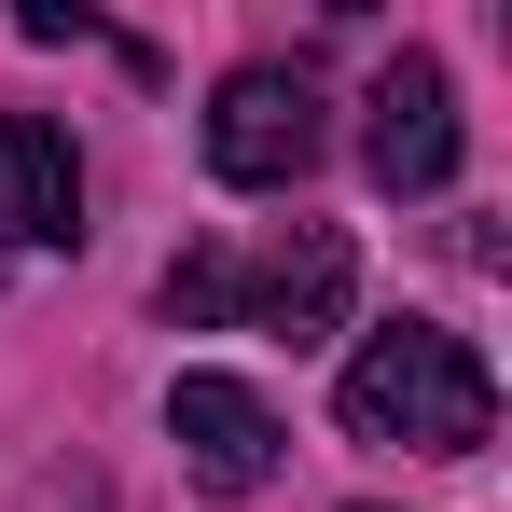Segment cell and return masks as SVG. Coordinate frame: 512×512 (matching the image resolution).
<instances>
[{
    "label": "cell",
    "mask_w": 512,
    "mask_h": 512,
    "mask_svg": "<svg viewBox=\"0 0 512 512\" xmlns=\"http://www.w3.org/2000/svg\"><path fill=\"white\" fill-rule=\"evenodd\" d=\"M360 167L374 194H443L457 180V84H443V56H388L374 97H360Z\"/></svg>",
    "instance_id": "3"
},
{
    "label": "cell",
    "mask_w": 512,
    "mask_h": 512,
    "mask_svg": "<svg viewBox=\"0 0 512 512\" xmlns=\"http://www.w3.org/2000/svg\"><path fill=\"white\" fill-rule=\"evenodd\" d=\"M84 236V153L42 111H0V250H70Z\"/></svg>",
    "instance_id": "6"
},
{
    "label": "cell",
    "mask_w": 512,
    "mask_h": 512,
    "mask_svg": "<svg viewBox=\"0 0 512 512\" xmlns=\"http://www.w3.org/2000/svg\"><path fill=\"white\" fill-rule=\"evenodd\" d=\"M208 167L236 180V194H291V180L319 167V84L277 70V56L222 70V97H208Z\"/></svg>",
    "instance_id": "2"
},
{
    "label": "cell",
    "mask_w": 512,
    "mask_h": 512,
    "mask_svg": "<svg viewBox=\"0 0 512 512\" xmlns=\"http://www.w3.org/2000/svg\"><path fill=\"white\" fill-rule=\"evenodd\" d=\"M346 277H360V263H346V236H333V222H291V236H277V250H263L250 277H222V319L319 346V333L346 319Z\"/></svg>",
    "instance_id": "5"
},
{
    "label": "cell",
    "mask_w": 512,
    "mask_h": 512,
    "mask_svg": "<svg viewBox=\"0 0 512 512\" xmlns=\"http://www.w3.org/2000/svg\"><path fill=\"white\" fill-rule=\"evenodd\" d=\"M346 429L360 443H416V457H471L499 429V374L443 319H388V333H360V360H346Z\"/></svg>",
    "instance_id": "1"
},
{
    "label": "cell",
    "mask_w": 512,
    "mask_h": 512,
    "mask_svg": "<svg viewBox=\"0 0 512 512\" xmlns=\"http://www.w3.org/2000/svg\"><path fill=\"white\" fill-rule=\"evenodd\" d=\"M167 443H180V471H194L208 499H263L291 429H277V402L236 388V374H180V388H167Z\"/></svg>",
    "instance_id": "4"
}]
</instances>
